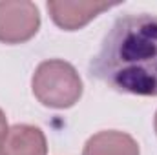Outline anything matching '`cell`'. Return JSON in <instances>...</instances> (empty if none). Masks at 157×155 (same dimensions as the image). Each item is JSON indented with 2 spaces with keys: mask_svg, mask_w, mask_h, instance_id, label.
<instances>
[{
  "mask_svg": "<svg viewBox=\"0 0 157 155\" xmlns=\"http://www.w3.org/2000/svg\"><path fill=\"white\" fill-rule=\"evenodd\" d=\"M90 73L119 93L157 97V15L119 17L91 59Z\"/></svg>",
  "mask_w": 157,
  "mask_h": 155,
  "instance_id": "obj_1",
  "label": "cell"
},
{
  "mask_svg": "<svg viewBox=\"0 0 157 155\" xmlns=\"http://www.w3.org/2000/svg\"><path fill=\"white\" fill-rule=\"evenodd\" d=\"M33 95L40 104L55 110H66L82 97V80L77 70L64 60L51 59L40 62L31 80Z\"/></svg>",
  "mask_w": 157,
  "mask_h": 155,
  "instance_id": "obj_2",
  "label": "cell"
},
{
  "mask_svg": "<svg viewBox=\"0 0 157 155\" xmlns=\"http://www.w3.org/2000/svg\"><path fill=\"white\" fill-rule=\"evenodd\" d=\"M40 28V15L33 2H0V42L22 44Z\"/></svg>",
  "mask_w": 157,
  "mask_h": 155,
  "instance_id": "obj_3",
  "label": "cell"
},
{
  "mask_svg": "<svg viewBox=\"0 0 157 155\" xmlns=\"http://www.w3.org/2000/svg\"><path fill=\"white\" fill-rule=\"evenodd\" d=\"M117 4H108V2H84V0H51L48 2V11L51 15V20L66 29V31H75L84 28L88 22H91L97 15L102 11H108L115 7Z\"/></svg>",
  "mask_w": 157,
  "mask_h": 155,
  "instance_id": "obj_4",
  "label": "cell"
},
{
  "mask_svg": "<svg viewBox=\"0 0 157 155\" xmlns=\"http://www.w3.org/2000/svg\"><path fill=\"white\" fill-rule=\"evenodd\" d=\"M82 155H141V152L132 135L117 130H106L86 141Z\"/></svg>",
  "mask_w": 157,
  "mask_h": 155,
  "instance_id": "obj_5",
  "label": "cell"
},
{
  "mask_svg": "<svg viewBox=\"0 0 157 155\" xmlns=\"http://www.w3.org/2000/svg\"><path fill=\"white\" fill-rule=\"evenodd\" d=\"M48 142L44 131L31 124H15L6 137V155H46Z\"/></svg>",
  "mask_w": 157,
  "mask_h": 155,
  "instance_id": "obj_6",
  "label": "cell"
},
{
  "mask_svg": "<svg viewBox=\"0 0 157 155\" xmlns=\"http://www.w3.org/2000/svg\"><path fill=\"white\" fill-rule=\"evenodd\" d=\"M7 120H6V115L4 112L0 110V155H6V137H7Z\"/></svg>",
  "mask_w": 157,
  "mask_h": 155,
  "instance_id": "obj_7",
  "label": "cell"
},
{
  "mask_svg": "<svg viewBox=\"0 0 157 155\" xmlns=\"http://www.w3.org/2000/svg\"><path fill=\"white\" fill-rule=\"evenodd\" d=\"M154 124H155V133H157V113H155V122Z\"/></svg>",
  "mask_w": 157,
  "mask_h": 155,
  "instance_id": "obj_8",
  "label": "cell"
}]
</instances>
